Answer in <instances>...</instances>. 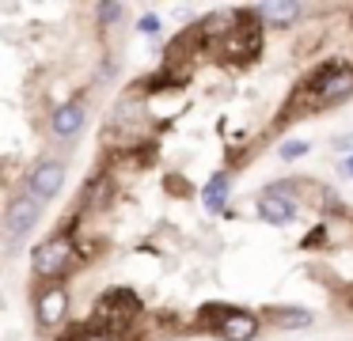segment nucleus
<instances>
[{"label": "nucleus", "mask_w": 353, "mask_h": 341, "mask_svg": "<svg viewBox=\"0 0 353 341\" xmlns=\"http://www.w3.org/2000/svg\"><path fill=\"white\" fill-rule=\"evenodd\" d=\"M137 311H141L137 292H130V288H107V292L99 296V307H95L92 330L95 333L122 330V326H130L133 318H137Z\"/></svg>", "instance_id": "nucleus-1"}, {"label": "nucleus", "mask_w": 353, "mask_h": 341, "mask_svg": "<svg viewBox=\"0 0 353 341\" xmlns=\"http://www.w3.org/2000/svg\"><path fill=\"white\" fill-rule=\"evenodd\" d=\"M72 262H77V242L69 239V235H50V239H42L39 247L31 250V265H34V277L42 280H54L61 277V273L72 269Z\"/></svg>", "instance_id": "nucleus-2"}, {"label": "nucleus", "mask_w": 353, "mask_h": 341, "mask_svg": "<svg viewBox=\"0 0 353 341\" xmlns=\"http://www.w3.org/2000/svg\"><path fill=\"white\" fill-rule=\"evenodd\" d=\"M201 318H213V333L221 341H254L259 338V315L236 307H201Z\"/></svg>", "instance_id": "nucleus-3"}, {"label": "nucleus", "mask_w": 353, "mask_h": 341, "mask_svg": "<svg viewBox=\"0 0 353 341\" xmlns=\"http://www.w3.org/2000/svg\"><path fill=\"white\" fill-rule=\"evenodd\" d=\"M42 216V201H34L31 194H19L8 201V209H4V242H8V250H16L19 242L31 235V227L39 224Z\"/></svg>", "instance_id": "nucleus-4"}, {"label": "nucleus", "mask_w": 353, "mask_h": 341, "mask_svg": "<svg viewBox=\"0 0 353 341\" xmlns=\"http://www.w3.org/2000/svg\"><path fill=\"white\" fill-rule=\"evenodd\" d=\"M61 186H65V167L57 163V159H42V163H34L31 174H27V194H31L34 201L57 197Z\"/></svg>", "instance_id": "nucleus-5"}, {"label": "nucleus", "mask_w": 353, "mask_h": 341, "mask_svg": "<svg viewBox=\"0 0 353 341\" xmlns=\"http://www.w3.org/2000/svg\"><path fill=\"white\" fill-rule=\"evenodd\" d=\"M65 315H69V292H65L61 285H46L39 296H34V318H39L42 330L61 326Z\"/></svg>", "instance_id": "nucleus-6"}, {"label": "nucleus", "mask_w": 353, "mask_h": 341, "mask_svg": "<svg viewBox=\"0 0 353 341\" xmlns=\"http://www.w3.org/2000/svg\"><path fill=\"white\" fill-rule=\"evenodd\" d=\"M296 212H300V201H296V197H285V194H274V189H262V197H259V216L266 220V224L285 227V224H292V220H296Z\"/></svg>", "instance_id": "nucleus-7"}, {"label": "nucleus", "mask_w": 353, "mask_h": 341, "mask_svg": "<svg viewBox=\"0 0 353 341\" xmlns=\"http://www.w3.org/2000/svg\"><path fill=\"white\" fill-rule=\"evenodd\" d=\"M84 121H88L84 99H72V103H65V106H57V110H54V118H50V129H54L57 141H72V136L84 129Z\"/></svg>", "instance_id": "nucleus-8"}, {"label": "nucleus", "mask_w": 353, "mask_h": 341, "mask_svg": "<svg viewBox=\"0 0 353 341\" xmlns=\"http://www.w3.org/2000/svg\"><path fill=\"white\" fill-rule=\"evenodd\" d=\"M304 15V4H292V0H274V4H259V19H262V27H277V30H285V27H292V23Z\"/></svg>", "instance_id": "nucleus-9"}, {"label": "nucleus", "mask_w": 353, "mask_h": 341, "mask_svg": "<svg viewBox=\"0 0 353 341\" xmlns=\"http://www.w3.org/2000/svg\"><path fill=\"white\" fill-rule=\"evenodd\" d=\"M350 95H353V68L342 65V68H338V72L327 80V87L319 91L315 106H334V103H342V99H350Z\"/></svg>", "instance_id": "nucleus-10"}, {"label": "nucleus", "mask_w": 353, "mask_h": 341, "mask_svg": "<svg viewBox=\"0 0 353 341\" xmlns=\"http://www.w3.org/2000/svg\"><path fill=\"white\" fill-rule=\"evenodd\" d=\"M228 194H232V178L228 171H216L213 178L201 186V205H205L209 212H221L224 205H228Z\"/></svg>", "instance_id": "nucleus-11"}, {"label": "nucleus", "mask_w": 353, "mask_h": 341, "mask_svg": "<svg viewBox=\"0 0 353 341\" xmlns=\"http://www.w3.org/2000/svg\"><path fill=\"white\" fill-rule=\"evenodd\" d=\"M262 318L281 326V330H304V326H312V311H304V307H266Z\"/></svg>", "instance_id": "nucleus-12"}, {"label": "nucleus", "mask_w": 353, "mask_h": 341, "mask_svg": "<svg viewBox=\"0 0 353 341\" xmlns=\"http://www.w3.org/2000/svg\"><path fill=\"white\" fill-rule=\"evenodd\" d=\"M307 148H312V144H307V141H285L281 148H277V156H281L285 163H292V159L307 156Z\"/></svg>", "instance_id": "nucleus-13"}, {"label": "nucleus", "mask_w": 353, "mask_h": 341, "mask_svg": "<svg viewBox=\"0 0 353 341\" xmlns=\"http://www.w3.org/2000/svg\"><path fill=\"white\" fill-rule=\"evenodd\" d=\"M95 15H99L103 27H110L114 19H122V4H95Z\"/></svg>", "instance_id": "nucleus-14"}, {"label": "nucleus", "mask_w": 353, "mask_h": 341, "mask_svg": "<svg viewBox=\"0 0 353 341\" xmlns=\"http://www.w3.org/2000/svg\"><path fill=\"white\" fill-rule=\"evenodd\" d=\"M323 239H327V224H315L312 231H307L304 239H300V247H304V250H312V247H323Z\"/></svg>", "instance_id": "nucleus-15"}, {"label": "nucleus", "mask_w": 353, "mask_h": 341, "mask_svg": "<svg viewBox=\"0 0 353 341\" xmlns=\"http://www.w3.org/2000/svg\"><path fill=\"white\" fill-rule=\"evenodd\" d=\"M137 30H141V34H160V19H156V15H141Z\"/></svg>", "instance_id": "nucleus-16"}, {"label": "nucleus", "mask_w": 353, "mask_h": 341, "mask_svg": "<svg viewBox=\"0 0 353 341\" xmlns=\"http://www.w3.org/2000/svg\"><path fill=\"white\" fill-rule=\"evenodd\" d=\"M84 341H118V338H114V333H92V326H88Z\"/></svg>", "instance_id": "nucleus-17"}, {"label": "nucleus", "mask_w": 353, "mask_h": 341, "mask_svg": "<svg viewBox=\"0 0 353 341\" xmlns=\"http://www.w3.org/2000/svg\"><path fill=\"white\" fill-rule=\"evenodd\" d=\"M334 148H342V152H353V133L338 136V141H334Z\"/></svg>", "instance_id": "nucleus-18"}, {"label": "nucleus", "mask_w": 353, "mask_h": 341, "mask_svg": "<svg viewBox=\"0 0 353 341\" xmlns=\"http://www.w3.org/2000/svg\"><path fill=\"white\" fill-rule=\"evenodd\" d=\"M342 171H345V178H353V156H350V159H345V163H342Z\"/></svg>", "instance_id": "nucleus-19"}, {"label": "nucleus", "mask_w": 353, "mask_h": 341, "mask_svg": "<svg viewBox=\"0 0 353 341\" xmlns=\"http://www.w3.org/2000/svg\"><path fill=\"white\" fill-rule=\"evenodd\" d=\"M350 300H353V288H350Z\"/></svg>", "instance_id": "nucleus-20"}]
</instances>
